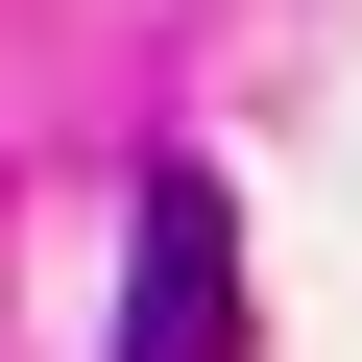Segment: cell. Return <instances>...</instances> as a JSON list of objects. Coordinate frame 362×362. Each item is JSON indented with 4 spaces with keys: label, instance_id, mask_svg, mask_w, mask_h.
<instances>
[{
    "label": "cell",
    "instance_id": "cell-1",
    "mask_svg": "<svg viewBox=\"0 0 362 362\" xmlns=\"http://www.w3.org/2000/svg\"><path fill=\"white\" fill-rule=\"evenodd\" d=\"M121 362H242V194L194 145L145 169V242H121Z\"/></svg>",
    "mask_w": 362,
    "mask_h": 362
}]
</instances>
